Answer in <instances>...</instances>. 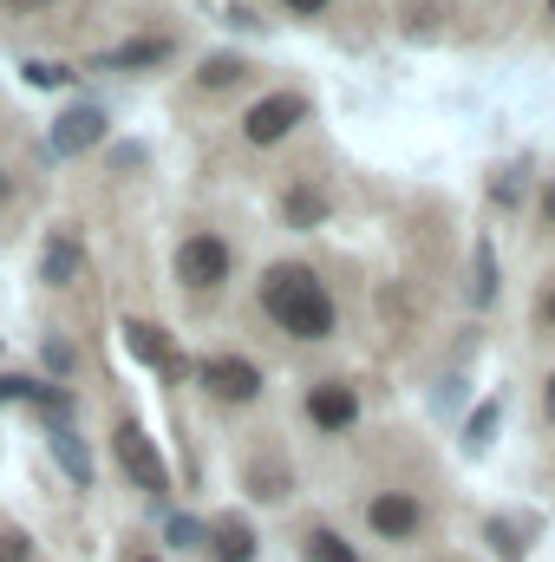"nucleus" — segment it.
Here are the masks:
<instances>
[{
    "instance_id": "f257e3e1",
    "label": "nucleus",
    "mask_w": 555,
    "mask_h": 562,
    "mask_svg": "<svg viewBox=\"0 0 555 562\" xmlns=\"http://www.w3.org/2000/svg\"><path fill=\"white\" fill-rule=\"evenodd\" d=\"M262 314L275 321L281 334H294V340H327L333 321H340L327 281L314 276V269H301V262H275L262 276Z\"/></svg>"
},
{
    "instance_id": "f03ea898",
    "label": "nucleus",
    "mask_w": 555,
    "mask_h": 562,
    "mask_svg": "<svg viewBox=\"0 0 555 562\" xmlns=\"http://www.w3.org/2000/svg\"><path fill=\"white\" fill-rule=\"evenodd\" d=\"M196 380H203V393H216L223 406H249V400H262V367L242 360V353H209V360L196 367Z\"/></svg>"
},
{
    "instance_id": "7ed1b4c3",
    "label": "nucleus",
    "mask_w": 555,
    "mask_h": 562,
    "mask_svg": "<svg viewBox=\"0 0 555 562\" xmlns=\"http://www.w3.org/2000/svg\"><path fill=\"white\" fill-rule=\"evenodd\" d=\"M366 530L380 543H412L418 530H424V504H418L412 491H380V497H366Z\"/></svg>"
},
{
    "instance_id": "20e7f679",
    "label": "nucleus",
    "mask_w": 555,
    "mask_h": 562,
    "mask_svg": "<svg viewBox=\"0 0 555 562\" xmlns=\"http://www.w3.org/2000/svg\"><path fill=\"white\" fill-rule=\"evenodd\" d=\"M112 451H118V464H125V477L138 484V491H150L157 504H163V491H170V471H163V458H157V445L144 438L138 425L125 419L118 425V438H112Z\"/></svg>"
},
{
    "instance_id": "39448f33",
    "label": "nucleus",
    "mask_w": 555,
    "mask_h": 562,
    "mask_svg": "<svg viewBox=\"0 0 555 562\" xmlns=\"http://www.w3.org/2000/svg\"><path fill=\"white\" fill-rule=\"evenodd\" d=\"M229 262H236V256H229L223 236H190V243L177 249V281L196 288V294H203V288H223V281H229Z\"/></svg>"
},
{
    "instance_id": "423d86ee",
    "label": "nucleus",
    "mask_w": 555,
    "mask_h": 562,
    "mask_svg": "<svg viewBox=\"0 0 555 562\" xmlns=\"http://www.w3.org/2000/svg\"><path fill=\"white\" fill-rule=\"evenodd\" d=\"M301 119H307V92H269L262 105H249L242 138H249V144H281Z\"/></svg>"
},
{
    "instance_id": "0eeeda50",
    "label": "nucleus",
    "mask_w": 555,
    "mask_h": 562,
    "mask_svg": "<svg viewBox=\"0 0 555 562\" xmlns=\"http://www.w3.org/2000/svg\"><path fill=\"white\" fill-rule=\"evenodd\" d=\"M301 413L314 419V431H347V425H360V393L347 380H320V386H307Z\"/></svg>"
},
{
    "instance_id": "6e6552de",
    "label": "nucleus",
    "mask_w": 555,
    "mask_h": 562,
    "mask_svg": "<svg viewBox=\"0 0 555 562\" xmlns=\"http://www.w3.org/2000/svg\"><path fill=\"white\" fill-rule=\"evenodd\" d=\"M99 138H105V112H99V105H72V112L46 132V157H79V150H92Z\"/></svg>"
},
{
    "instance_id": "1a4fd4ad",
    "label": "nucleus",
    "mask_w": 555,
    "mask_h": 562,
    "mask_svg": "<svg viewBox=\"0 0 555 562\" xmlns=\"http://www.w3.org/2000/svg\"><path fill=\"white\" fill-rule=\"evenodd\" d=\"M170 53H177V40H163V33H144V40H125V46L99 53V72H132V66H163Z\"/></svg>"
},
{
    "instance_id": "9d476101",
    "label": "nucleus",
    "mask_w": 555,
    "mask_h": 562,
    "mask_svg": "<svg viewBox=\"0 0 555 562\" xmlns=\"http://www.w3.org/2000/svg\"><path fill=\"white\" fill-rule=\"evenodd\" d=\"M125 340H132V353H138L144 367H157L163 380H183V360H177V347H170V334H163V327L132 321V327H125Z\"/></svg>"
},
{
    "instance_id": "9b49d317",
    "label": "nucleus",
    "mask_w": 555,
    "mask_h": 562,
    "mask_svg": "<svg viewBox=\"0 0 555 562\" xmlns=\"http://www.w3.org/2000/svg\"><path fill=\"white\" fill-rule=\"evenodd\" d=\"M216 562H256V537H249V524L242 517H223L216 530H209V543H203Z\"/></svg>"
},
{
    "instance_id": "f8f14e48",
    "label": "nucleus",
    "mask_w": 555,
    "mask_h": 562,
    "mask_svg": "<svg viewBox=\"0 0 555 562\" xmlns=\"http://www.w3.org/2000/svg\"><path fill=\"white\" fill-rule=\"evenodd\" d=\"M53 458L66 464V477H72L79 491L92 484V458H86V445H79V431H72V425H53Z\"/></svg>"
},
{
    "instance_id": "ddd939ff",
    "label": "nucleus",
    "mask_w": 555,
    "mask_h": 562,
    "mask_svg": "<svg viewBox=\"0 0 555 562\" xmlns=\"http://www.w3.org/2000/svg\"><path fill=\"white\" fill-rule=\"evenodd\" d=\"M301 562H360V550L347 537H333V530H307L301 537Z\"/></svg>"
},
{
    "instance_id": "4468645a",
    "label": "nucleus",
    "mask_w": 555,
    "mask_h": 562,
    "mask_svg": "<svg viewBox=\"0 0 555 562\" xmlns=\"http://www.w3.org/2000/svg\"><path fill=\"white\" fill-rule=\"evenodd\" d=\"M39 269H46V281H53V288H66V281L79 276V243L59 229V236L46 243V262H39Z\"/></svg>"
},
{
    "instance_id": "2eb2a0df",
    "label": "nucleus",
    "mask_w": 555,
    "mask_h": 562,
    "mask_svg": "<svg viewBox=\"0 0 555 562\" xmlns=\"http://www.w3.org/2000/svg\"><path fill=\"white\" fill-rule=\"evenodd\" d=\"M287 223H294V229L327 223V196H320V190H287Z\"/></svg>"
},
{
    "instance_id": "dca6fc26",
    "label": "nucleus",
    "mask_w": 555,
    "mask_h": 562,
    "mask_svg": "<svg viewBox=\"0 0 555 562\" xmlns=\"http://www.w3.org/2000/svg\"><path fill=\"white\" fill-rule=\"evenodd\" d=\"M484 537H490V550H497L503 562H523V550H530V543H523V530H517V524H503V517H490V524H484Z\"/></svg>"
},
{
    "instance_id": "f3484780",
    "label": "nucleus",
    "mask_w": 555,
    "mask_h": 562,
    "mask_svg": "<svg viewBox=\"0 0 555 562\" xmlns=\"http://www.w3.org/2000/svg\"><path fill=\"white\" fill-rule=\"evenodd\" d=\"M242 72H249V59H236V53H216V59H203V72H196V79L223 92V86H236Z\"/></svg>"
},
{
    "instance_id": "a211bd4d",
    "label": "nucleus",
    "mask_w": 555,
    "mask_h": 562,
    "mask_svg": "<svg viewBox=\"0 0 555 562\" xmlns=\"http://www.w3.org/2000/svg\"><path fill=\"white\" fill-rule=\"evenodd\" d=\"M497 419H503V406H497V400H484V406L471 413V425H464V445H471V451H484V445H490V431H497Z\"/></svg>"
},
{
    "instance_id": "6ab92c4d",
    "label": "nucleus",
    "mask_w": 555,
    "mask_h": 562,
    "mask_svg": "<svg viewBox=\"0 0 555 562\" xmlns=\"http://www.w3.org/2000/svg\"><path fill=\"white\" fill-rule=\"evenodd\" d=\"M471 294H477V307H490V301H497V256H490V243H484V236H477V288H471Z\"/></svg>"
},
{
    "instance_id": "aec40b11",
    "label": "nucleus",
    "mask_w": 555,
    "mask_h": 562,
    "mask_svg": "<svg viewBox=\"0 0 555 562\" xmlns=\"http://www.w3.org/2000/svg\"><path fill=\"white\" fill-rule=\"evenodd\" d=\"M170 550H203V530L190 517H170Z\"/></svg>"
},
{
    "instance_id": "412c9836",
    "label": "nucleus",
    "mask_w": 555,
    "mask_h": 562,
    "mask_svg": "<svg viewBox=\"0 0 555 562\" xmlns=\"http://www.w3.org/2000/svg\"><path fill=\"white\" fill-rule=\"evenodd\" d=\"M0 562H33V543L20 530H0Z\"/></svg>"
},
{
    "instance_id": "4be33fe9",
    "label": "nucleus",
    "mask_w": 555,
    "mask_h": 562,
    "mask_svg": "<svg viewBox=\"0 0 555 562\" xmlns=\"http://www.w3.org/2000/svg\"><path fill=\"white\" fill-rule=\"evenodd\" d=\"M26 79H33V86H72V72H66V66H46V59H33Z\"/></svg>"
},
{
    "instance_id": "5701e85b",
    "label": "nucleus",
    "mask_w": 555,
    "mask_h": 562,
    "mask_svg": "<svg viewBox=\"0 0 555 562\" xmlns=\"http://www.w3.org/2000/svg\"><path fill=\"white\" fill-rule=\"evenodd\" d=\"M517 177H523V170H503V177H497V190H490L503 210H517V203H523V183H517Z\"/></svg>"
},
{
    "instance_id": "b1692460",
    "label": "nucleus",
    "mask_w": 555,
    "mask_h": 562,
    "mask_svg": "<svg viewBox=\"0 0 555 562\" xmlns=\"http://www.w3.org/2000/svg\"><path fill=\"white\" fill-rule=\"evenodd\" d=\"M0 400H39V386H33V380H13V373H0Z\"/></svg>"
},
{
    "instance_id": "393cba45",
    "label": "nucleus",
    "mask_w": 555,
    "mask_h": 562,
    "mask_svg": "<svg viewBox=\"0 0 555 562\" xmlns=\"http://www.w3.org/2000/svg\"><path fill=\"white\" fill-rule=\"evenodd\" d=\"M46 367H53V373H72V347H66V340H46Z\"/></svg>"
},
{
    "instance_id": "a878e982",
    "label": "nucleus",
    "mask_w": 555,
    "mask_h": 562,
    "mask_svg": "<svg viewBox=\"0 0 555 562\" xmlns=\"http://www.w3.org/2000/svg\"><path fill=\"white\" fill-rule=\"evenodd\" d=\"M7 13H39V7H53V0H0Z\"/></svg>"
},
{
    "instance_id": "bb28decb",
    "label": "nucleus",
    "mask_w": 555,
    "mask_h": 562,
    "mask_svg": "<svg viewBox=\"0 0 555 562\" xmlns=\"http://www.w3.org/2000/svg\"><path fill=\"white\" fill-rule=\"evenodd\" d=\"M287 13H327V0H281Z\"/></svg>"
},
{
    "instance_id": "cd10ccee",
    "label": "nucleus",
    "mask_w": 555,
    "mask_h": 562,
    "mask_svg": "<svg viewBox=\"0 0 555 562\" xmlns=\"http://www.w3.org/2000/svg\"><path fill=\"white\" fill-rule=\"evenodd\" d=\"M536 321H543V327H550V334H555V288H550V294H543V307H536Z\"/></svg>"
},
{
    "instance_id": "c85d7f7f",
    "label": "nucleus",
    "mask_w": 555,
    "mask_h": 562,
    "mask_svg": "<svg viewBox=\"0 0 555 562\" xmlns=\"http://www.w3.org/2000/svg\"><path fill=\"white\" fill-rule=\"evenodd\" d=\"M543 229H555V183H550V196H543Z\"/></svg>"
},
{
    "instance_id": "c756f323",
    "label": "nucleus",
    "mask_w": 555,
    "mask_h": 562,
    "mask_svg": "<svg viewBox=\"0 0 555 562\" xmlns=\"http://www.w3.org/2000/svg\"><path fill=\"white\" fill-rule=\"evenodd\" d=\"M543 413H550V425H555V373H550V386H543Z\"/></svg>"
},
{
    "instance_id": "7c9ffc66",
    "label": "nucleus",
    "mask_w": 555,
    "mask_h": 562,
    "mask_svg": "<svg viewBox=\"0 0 555 562\" xmlns=\"http://www.w3.org/2000/svg\"><path fill=\"white\" fill-rule=\"evenodd\" d=\"M7 196H13V183H7V170H0V203H7Z\"/></svg>"
},
{
    "instance_id": "2f4dec72",
    "label": "nucleus",
    "mask_w": 555,
    "mask_h": 562,
    "mask_svg": "<svg viewBox=\"0 0 555 562\" xmlns=\"http://www.w3.org/2000/svg\"><path fill=\"white\" fill-rule=\"evenodd\" d=\"M125 562H157V557H144V550H132V557H125Z\"/></svg>"
},
{
    "instance_id": "473e14b6",
    "label": "nucleus",
    "mask_w": 555,
    "mask_h": 562,
    "mask_svg": "<svg viewBox=\"0 0 555 562\" xmlns=\"http://www.w3.org/2000/svg\"><path fill=\"white\" fill-rule=\"evenodd\" d=\"M550 20H555V0H550Z\"/></svg>"
}]
</instances>
